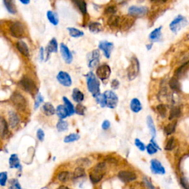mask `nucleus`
Returning <instances> with one entry per match:
<instances>
[{
	"mask_svg": "<svg viewBox=\"0 0 189 189\" xmlns=\"http://www.w3.org/2000/svg\"><path fill=\"white\" fill-rule=\"evenodd\" d=\"M86 84H87V88L92 95L95 96L96 94L100 93V82L94 76V74L92 72H90L86 74Z\"/></svg>",
	"mask_w": 189,
	"mask_h": 189,
	"instance_id": "1",
	"label": "nucleus"
},
{
	"mask_svg": "<svg viewBox=\"0 0 189 189\" xmlns=\"http://www.w3.org/2000/svg\"><path fill=\"white\" fill-rule=\"evenodd\" d=\"M11 101L15 107L19 111H24L27 108V101L22 93L14 92L11 96Z\"/></svg>",
	"mask_w": 189,
	"mask_h": 189,
	"instance_id": "2",
	"label": "nucleus"
},
{
	"mask_svg": "<svg viewBox=\"0 0 189 189\" xmlns=\"http://www.w3.org/2000/svg\"><path fill=\"white\" fill-rule=\"evenodd\" d=\"M106 163H99L95 165L93 170L90 173V180L93 183H98L102 180L105 174Z\"/></svg>",
	"mask_w": 189,
	"mask_h": 189,
	"instance_id": "3",
	"label": "nucleus"
},
{
	"mask_svg": "<svg viewBox=\"0 0 189 189\" xmlns=\"http://www.w3.org/2000/svg\"><path fill=\"white\" fill-rule=\"evenodd\" d=\"M19 85L22 90L30 94H34L37 92V87H36V84L28 76L22 77V79L19 81Z\"/></svg>",
	"mask_w": 189,
	"mask_h": 189,
	"instance_id": "4",
	"label": "nucleus"
},
{
	"mask_svg": "<svg viewBox=\"0 0 189 189\" xmlns=\"http://www.w3.org/2000/svg\"><path fill=\"white\" fill-rule=\"evenodd\" d=\"M140 71V63L138 58L132 56L130 59V64L127 69V76L129 81H133L138 76Z\"/></svg>",
	"mask_w": 189,
	"mask_h": 189,
	"instance_id": "5",
	"label": "nucleus"
},
{
	"mask_svg": "<svg viewBox=\"0 0 189 189\" xmlns=\"http://www.w3.org/2000/svg\"><path fill=\"white\" fill-rule=\"evenodd\" d=\"M188 24V20L182 15H178L176 18L173 19L169 24V28L174 33H177L181 29L185 28Z\"/></svg>",
	"mask_w": 189,
	"mask_h": 189,
	"instance_id": "6",
	"label": "nucleus"
},
{
	"mask_svg": "<svg viewBox=\"0 0 189 189\" xmlns=\"http://www.w3.org/2000/svg\"><path fill=\"white\" fill-rule=\"evenodd\" d=\"M10 34L16 38H21L25 33L24 24L20 22H14L10 25Z\"/></svg>",
	"mask_w": 189,
	"mask_h": 189,
	"instance_id": "7",
	"label": "nucleus"
},
{
	"mask_svg": "<svg viewBox=\"0 0 189 189\" xmlns=\"http://www.w3.org/2000/svg\"><path fill=\"white\" fill-rule=\"evenodd\" d=\"M103 94L106 98V107L115 109L118 103V97L117 94L111 90H107Z\"/></svg>",
	"mask_w": 189,
	"mask_h": 189,
	"instance_id": "8",
	"label": "nucleus"
},
{
	"mask_svg": "<svg viewBox=\"0 0 189 189\" xmlns=\"http://www.w3.org/2000/svg\"><path fill=\"white\" fill-rule=\"evenodd\" d=\"M148 10L147 7L145 6H131L128 10L129 16L132 17H143L148 13Z\"/></svg>",
	"mask_w": 189,
	"mask_h": 189,
	"instance_id": "9",
	"label": "nucleus"
},
{
	"mask_svg": "<svg viewBox=\"0 0 189 189\" xmlns=\"http://www.w3.org/2000/svg\"><path fill=\"white\" fill-rule=\"evenodd\" d=\"M100 53L98 50H94L91 53L87 55L88 59V66L90 68L93 69L98 67V64L100 62L99 60Z\"/></svg>",
	"mask_w": 189,
	"mask_h": 189,
	"instance_id": "10",
	"label": "nucleus"
},
{
	"mask_svg": "<svg viewBox=\"0 0 189 189\" xmlns=\"http://www.w3.org/2000/svg\"><path fill=\"white\" fill-rule=\"evenodd\" d=\"M96 75H97L98 78L101 79V81L107 80L111 75L110 67L107 64H103L98 67L97 70H96Z\"/></svg>",
	"mask_w": 189,
	"mask_h": 189,
	"instance_id": "11",
	"label": "nucleus"
},
{
	"mask_svg": "<svg viewBox=\"0 0 189 189\" xmlns=\"http://www.w3.org/2000/svg\"><path fill=\"white\" fill-rule=\"evenodd\" d=\"M113 47V43L107 41H101L100 42L99 44H98V48H99L101 51H102L107 59H109V58H110Z\"/></svg>",
	"mask_w": 189,
	"mask_h": 189,
	"instance_id": "12",
	"label": "nucleus"
},
{
	"mask_svg": "<svg viewBox=\"0 0 189 189\" xmlns=\"http://www.w3.org/2000/svg\"><path fill=\"white\" fill-rule=\"evenodd\" d=\"M117 177L123 182H129L135 180L137 175L130 171H121L117 174Z\"/></svg>",
	"mask_w": 189,
	"mask_h": 189,
	"instance_id": "13",
	"label": "nucleus"
},
{
	"mask_svg": "<svg viewBox=\"0 0 189 189\" xmlns=\"http://www.w3.org/2000/svg\"><path fill=\"white\" fill-rule=\"evenodd\" d=\"M57 80L61 85L64 86H70L72 84V78L68 73L66 72H64V71H61L59 73V74L57 75Z\"/></svg>",
	"mask_w": 189,
	"mask_h": 189,
	"instance_id": "14",
	"label": "nucleus"
},
{
	"mask_svg": "<svg viewBox=\"0 0 189 189\" xmlns=\"http://www.w3.org/2000/svg\"><path fill=\"white\" fill-rule=\"evenodd\" d=\"M60 51L64 61L67 64H68L72 63L73 59V55L71 53L70 51L69 50V48L67 47V46L65 45L64 44L61 43L60 44Z\"/></svg>",
	"mask_w": 189,
	"mask_h": 189,
	"instance_id": "15",
	"label": "nucleus"
},
{
	"mask_svg": "<svg viewBox=\"0 0 189 189\" xmlns=\"http://www.w3.org/2000/svg\"><path fill=\"white\" fill-rule=\"evenodd\" d=\"M134 19L132 16H123L120 18V24H119V28L122 30H127L132 24H134Z\"/></svg>",
	"mask_w": 189,
	"mask_h": 189,
	"instance_id": "16",
	"label": "nucleus"
},
{
	"mask_svg": "<svg viewBox=\"0 0 189 189\" xmlns=\"http://www.w3.org/2000/svg\"><path fill=\"white\" fill-rule=\"evenodd\" d=\"M151 169L152 172L157 174H164L165 173V169L162 165L160 162L156 159L152 160L151 161Z\"/></svg>",
	"mask_w": 189,
	"mask_h": 189,
	"instance_id": "17",
	"label": "nucleus"
},
{
	"mask_svg": "<svg viewBox=\"0 0 189 189\" xmlns=\"http://www.w3.org/2000/svg\"><path fill=\"white\" fill-rule=\"evenodd\" d=\"M16 46L17 50L22 55H24V57L30 56V51H29L28 46L24 41H22V40L18 41L16 42Z\"/></svg>",
	"mask_w": 189,
	"mask_h": 189,
	"instance_id": "18",
	"label": "nucleus"
},
{
	"mask_svg": "<svg viewBox=\"0 0 189 189\" xmlns=\"http://www.w3.org/2000/svg\"><path fill=\"white\" fill-rule=\"evenodd\" d=\"M58 52V42L55 38H52L48 43L47 47H46V53H47V59H49L50 55L52 53H57Z\"/></svg>",
	"mask_w": 189,
	"mask_h": 189,
	"instance_id": "19",
	"label": "nucleus"
},
{
	"mask_svg": "<svg viewBox=\"0 0 189 189\" xmlns=\"http://www.w3.org/2000/svg\"><path fill=\"white\" fill-rule=\"evenodd\" d=\"M8 121L11 128H16L19 123V117L17 113L14 111H10L8 112Z\"/></svg>",
	"mask_w": 189,
	"mask_h": 189,
	"instance_id": "20",
	"label": "nucleus"
},
{
	"mask_svg": "<svg viewBox=\"0 0 189 189\" xmlns=\"http://www.w3.org/2000/svg\"><path fill=\"white\" fill-rule=\"evenodd\" d=\"M9 134L8 124L3 117L0 116V135L2 138H6Z\"/></svg>",
	"mask_w": 189,
	"mask_h": 189,
	"instance_id": "21",
	"label": "nucleus"
},
{
	"mask_svg": "<svg viewBox=\"0 0 189 189\" xmlns=\"http://www.w3.org/2000/svg\"><path fill=\"white\" fill-rule=\"evenodd\" d=\"M161 30L162 27L156 28L153 31L151 32L149 34V39L151 40L152 42H157L160 40L161 38Z\"/></svg>",
	"mask_w": 189,
	"mask_h": 189,
	"instance_id": "22",
	"label": "nucleus"
},
{
	"mask_svg": "<svg viewBox=\"0 0 189 189\" xmlns=\"http://www.w3.org/2000/svg\"><path fill=\"white\" fill-rule=\"evenodd\" d=\"M73 99L74 100V101H76V103H80L81 102H82L84 99V94L83 92L79 90L78 89L75 88L73 90V94H72Z\"/></svg>",
	"mask_w": 189,
	"mask_h": 189,
	"instance_id": "23",
	"label": "nucleus"
},
{
	"mask_svg": "<svg viewBox=\"0 0 189 189\" xmlns=\"http://www.w3.org/2000/svg\"><path fill=\"white\" fill-rule=\"evenodd\" d=\"M130 108L131 110H132L133 112L138 113L142 110L141 103H140V101H139L138 98H133L132 101H131Z\"/></svg>",
	"mask_w": 189,
	"mask_h": 189,
	"instance_id": "24",
	"label": "nucleus"
},
{
	"mask_svg": "<svg viewBox=\"0 0 189 189\" xmlns=\"http://www.w3.org/2000/svg\"><path fill=\"white\" fill-rule=\"evenodd\" d=\"M9 164H10V167L11 169H21V164L20 162H19V159L18 157V156L15 154H13L11 156L9 159Z\"/></svg>",
	"mask_w": 189,
	"mask_h": 189,
	"instance_id": "25",
	"label": "nucleus"
},
{
	"mask_svg": "<svg viewBox=\"0 0 189 189\" xmlns=\"http://www.w3.org/2000/svg\"><path fill=\"white\" fill-rule=\"evenodd\" d=\"M120 16H116V15H112L108 19V24L111 28H119V24H120Z\"/></svg>",
	"mask_w": 189,
	"mask_h": 189,
	"instance_id": "26",
	"label": "nucleus"
},
{
	"mask_svg": "<svg viewBox=\"0 0 189 189\" xmlns=\"http://www.w3.org/2000/svg\"><path fill=\"white\" fill-rule=\"evenodd\" d=\"M42 110H43L44 113L47 116H51L55 114V109L54 108L53 105L49 102L47 103H45L42 107Z\"/></svg>",
	"mask_w": 189,
	"mask_h": 189,
	"instance_id": "27",
	"label": "nucleus"
},
{
	"mask_svg": "<svg viewBox=\"0 0 189 189\" xmlns=\"http://www.w3.org/2000/svg\"><path fill=\"white\" fill-rule=\"evenodd\" d=\"M55 112H56L57 115L61 120L66 118L67 116H69L68 112H67L66 107L64 105L58 106L56 109H55Z\"/></svg>",
	"mask_w": 189,
	"mask_h": 189,
	"instance_id": "28",
	"label": "nucleus"
},
{
	"mask_svg": "<svg viewBox=\"0 0 189 189\" xmlns=\"http://www.w3.org/2000/svg\"><path fill=\"white\" fill-rule=\"evenodd\" d=\"M3 4L5 8L7 9V12L11 13V14H15L16 13V6L13 3V0H3Z\"/></svg>",
	"mask_w": 189,
	"mask_h": 189,
	"instance_id": "29",
	"label": "nucleus"
},
{
	"mask_svg": "<svg viewBox=\"0 0 189 189\" xmlns=\"http://www.w3.org/2000/svg\"><path fill=\"white\" fill-rule=\"evenodd\" d=\"M47 17L49 20V22L53 24V25H57L59 22V17H58V15L55 12H53L51 11H48L47 13Z\"/></svg>",
	"mask_w": 189,
	"mask_h": 189,
	"instance_id": "30",
	"label": "nucleus"
},
{
	"mask_svg": "<svg viewBox=\"0 0 189 189\" xmlns=\"http://www.w3.org/2000/svg\"><path fill=\"white\" fill-rule=\"evenodd\" d=\"M188 62H186V64L181 66L180 68H178V69H177L176 72H175V76H176L177 78H182L184 75H186V73L188 71Z\"/></svg>",
	"mask_w": 189,
	"mask_h": 189,
	"instance_id": "31",
	"label": "nucleus"
},
{
	"mask_svg": "<svg viewBox=\"0 0 189 189\" xmlns=\"http://www.w3.org/2000/svg\"><path fill=\"white\" fill-rule=\"evenodd\" d=\"M63 101L64 103V107H66L67 110L69 113V115H73L75 113V108L73 107L72 103L69 101V100L67 97H63Z\"/></svg>",
	"mask_w": 189,
	"mask_h": 189,
	"instance_id": "32",
	"label": "nucleus"
},
{
	"mask_svg": "<svg viewBox=\"0 0 189 189\" xmlns=\"http://www.w3.org/2000/svg\"><path fill=\"white\" fill-rule=\"evenodd\" d=\"M89 29H90V31L92 33H98L103 30V28L100 23L92 22L89 25Z\"/></svg>",
	"mask_w": 189,
	"mask_h": 189,
	"instance_id": "33",
	"label": "nucleus"
},
{
	"mask_svg": "<svg viewBox=\"0 0 189 189\" xmlns=\"http://www.w3.org/2000/svg\"><path fill=\"white\" fill-rule=\"evenodd\" d=\"M69 31V36H72L73 38H78V37H81L84 35V32L81 31L80 30L78 29L74 28H67Z\"/></svg>",
	"mask_w": 189,
	"mask_h": 189,
	"instance_id": "34",
	"label": "nucleus"
},
{
	"mask_svg": "<svg viewBox=\"0 0 189 189\" xmlns=\"http://www.w3.org/2000/svg\"><path fill=\"white\" fill-rule=\"evenodd\" d=\"M147 126L149 129L150 132H151V134L152 135V138H155L156 136V129L155 126V123H154L153 119L151 116H148L147 117Z\"/></svg>",
	"mask_w": 189,
	"mask_h": 189,
	"instance_id": "35",
	"label": "nucleus"
},
{
	"mask_svg": "<svg viewBox=\"0 0 189 189\" xmlns=\"http://www.w3.org/2000/svg\"><path fill=\"white\" fill-rule=\"evenodd\" d=\"M169 86L173 90H175V91H180V84L179 82L178 78H177L176 77L171 78L170 81H169Z\"/></svg>",
	"mask_w": 189,
	"mask_h": 189,
	"instance_id": "36",
	"label": "nucleus"
},
{
	"mask_svg": "<svg viewBox=\"0 0 189 189\" xmlns=\"http://www.w3.org/2000/svg\"><path fill=\"white\" fill-rule=\"evenodd\" d=\"M181 111L179 107H173L171 109L170 114H169V120H173V119L177 118L180 116Z\"/></svg>",
	"mask_w": 189,
	"mask_h": 189,
	"instance_id": "37",
	"label": "nucleus"
},
{
	"mask_svg": "<svg viewBox=\"0 0 189 189\" xmlns=\"http://www.w3.org/2000/svg\"><path fill=\"white\" fill-rule=\"evenodd\" d=\"M83 13H86V4L84 0H72Z\"/></svg>",
	"mask_w": 189,
	"mask_h": 189,
	"instance_id": "38",
	"label": "nucleus"
},
{
	"mask_svg": "<svg viewBox=\"0 0 189 189\" xmlns=\"http://www.w3.org/2000/svg\"><path fill=\"white\" fill-rule=\"evenodd\" d=\"M76 163L79 165V167L81 168H86L90 166L92 164V162L90 161V159L88 158H80V159L77 160Z\"/></svg>",
	"mask_w": 189,
	"mask_h": 189,
	"instance_id": "39",
	"label": "nucleus"
},
{
	"mask_svg": "<svg viewBox=\"0 0 189 189\" xmlns=\"http://www.w3.org/2000/svg\"><path fill=\"white\" fill-rule=\"evenodd\" d=\"M58 179L61 182H67L70 179V174L69 171H61L58 174Z\"/></svg>",
	"mask_w": 189,
	"mask_h": 189,
	"instance_id": "40",
	"label": "nucleus"
},
{
	"mask_svg": "<svg viewBox=\"0 0 189 189\" xmlns=\"http://www.w3.org/2000/svg\"><path fill=\"white\" fill-rule=\"evenodd\" d=\"M68 123L63 120L59 121L56 125V128L59 132H64V131H67V129H68Z\"/></svg>",
	"mask_w": 189,
	"mask_h": 189,
	"instance_id": "41",
	"label": "nucleus"
},
{
	"mask_svg": "<svg viewBox=\"0 0 189 189\" xmlns=\"http://www.w3.org/2000/svg\"><path fill=\"white\" fill-rule=\"evenodd\" d=\"M86 176V172L84 171V168L81 167H78L75 169L74 173H73V177L74 178H81V177H85Z\"/></svg>",
	"mask_w": 189,
	"mask_h": 189,
	"instance_id": "42",
	"label": "nucleus"
},
{
	"mask_svg": "<svg viewBox=\"0 0 189 189\" xmlns=\"http://www.w3.org/2000/svg\"><path fill=\"white\" fill-rule=\"evenodd\" d=\"M94 97L95 98V100L96 101H97V103L99 104L101 107H106V98L104 94L98 93L96 94L95 96H94Z\"/></svg>",
	"mask_w": 189,
	"mask_h": 189,
	"instance_id": "43",
	"label": "nucleus"
},
{
	"mask_svg": "<svg viewBox=\"0 0 189 189\" xmlns=\"http://www.w3.org/2000/svg\"><path fill=\"white\" fill-rule=\"evenodd\" d=\"M79 138H80L79 134L73 133V134H69V135L65 137L64 139V141L65 143H72V142L76 141V140H78Z\"/></svg>",
	"mask_w": 189,
	"mask_h": 189,
	"instance_id": "44",
	"label": "nucleus"
},
{
	"mask_svg": "<svg viewBox=\"0 0 189 189\" xmlns=\"http://www.w3.org/2000/svg\"><path fill=\"white\" fill-rule=\"evenodd\" d=\"M175 129H176V122L169 123L165 127V132L167 135H171L175 132Z\"/></svg>",
	"mask_w": 189,
	"mask_h": 189,
	"instance_id": "45",
	"label": "nucleus"
},
{
	"mask_svg": "<svg viewBox=\"0 0 189 189\" xmlns=\"http://www.w3.org/2000/svg\"><path fill=\"white\" fill-rule=\"evenodd\" d=\"M157 112L159 113V115H160V117H165L167 115V108L165 107V105L164 104H159V105L157 107Z\"/></svg>",
	"mask_w": 189,
	"mask_h": 189,
	"instance_id": "46",
	"label": "nucleus"
},
{
	"mask_svg": "<svg viewBox=\"0 0 189 189\" xmlns=\"http://www.w3.org/2000/svg\"><path fill=\"white\" fill-rule=\"evenodd\" d=\"M175 145H176V140H175V138L174 137H171V138L168 140L166 146H165V149L167 150V151H171V150L174 149V148L175 147Z\"/></svg>",
	"mask_w": 189,
	"mask_h": 189,
	"instance_id": "47",
	"label": "nucleus"
},
{
	"mask_svg": "<svg viewBox=\"0 0 189 189\" xmlns=\"http://www.w3.org/2000/svg\"><path fill=\"white\" fill-rule=\"evenodd\" d=\"M43 101H44V98H43V96L42 95V94L37 93V94H36V101H35V105H34L35 109H37Z\"/></svg>",
	"mask_w": 189,
	"mask_h": 189,
	"instance_id": "48",
	"label": "nucleus"
},
{
	"mask_svg": "<svg viewBox=\"0 0 189 189\" xmlns=\"http://www.w3.org/2000/svg\"><path fill=\"white\" fill-rule=\"evenodd\" d=\"M86 108L84 105L81 103H78L77 104L76 109H75V112H76L79 115H84L85 113Z\"/></svg>",
	"mask_w": 189,
	"mask_h": 189,
	"instance_id": "49",
	"label": "nucleus"
},
{
	"mask_svg": "<svg viewBox=\"0 0 189 189\" xmlns=\"http://www.w3.org/2000/svg\"><path fill=\"white\" fill-rule=\"evenodd\" d=\"M7 180V172H1L0 173V186H5L6 185Z\"/></svg>",
	"mask_w": 189,
	"mask_h": 189,
	"instance_id": "50",
	"label": "nucleus"
},
{
	"mask_svg": "<svg viewBox=\"0 0 189 189\" xmlns=\"http://www.w3.org/2000/svg\"><path fill=\"white\" fill-rule=\"evenodd\" d=\"M146 149L147 150V152L149 154V155H154V154L157 153L158 151L157 148L152 143L148 144V145L146 147Z\"/></svg>",
	"mask_w": 189,
	"mask_h": 189,
	"instance_id": "51",
	"label": "nucleus"
},
{
	"mask_svg": "<svg viewBox=\"0 0 189 189\" xmlns=\"http://www.w3.org/2000/svg\"><path fill=\"white\" fill-rule=\"evenodd\" d=\"M134 144H135V146L139 148V150H140V151L142 152L145 151V145H144L143 143H142L139 139H135V140H134Z\"/></svg>",
	"mask_w": 189,
	"mask_h": 189,
	"instance_id": "52",
	"label": "nucleus"
},
{
	"mask_svg": "<svg viewBox=\"0 0 189 189\" xmlns=\"http://www.w3.org/2000/svg\"><path fill=\"white\" fill-rule=\"evenodd\" d=\"M9 189H22V187H21L18 180H11V187H10Z\"/></svg>",
	"mask_w": 189,
	"mask_h": 189,
	"instance_id": "53",
	"label": "nucleus"
},
{
	"mask_svg": "<svg viewBox=\"0 0 189 189\" xmlns=\"http://www.w3.org/2000/svg\"><path fill=\"white\" fill-rule=\"evenodd\" d=\"M36 135H37V138L38 139L39 141H41V142L43 141L44 139V132L42 129H38L37 133H36Z\"/></svg>",
	"mask_w": 189,
	"mask_h": 189,
	"instance_id": "54",
	"label": "nucleus"
},
{
	"mask_svg": "<svg viewBox=\"0 0 189 189\" xmlns=\"http://www.w3.org/2000/svg\"><path fill=\"white\" fill-rule=\"evenodd\" d=\"M119 86H120V82L118 81V80L117 79H113L111 82V87L113 90H117V89L119 88Z\"/></svg>",
	"mask_w": 189,
	"mask_h": 189,
	"instance_id": "55",
	"label": "nucleus"
},
{
	"mask_svg": "<svg viewBox=\"0 0 189 189\" xmlns=\"http://www.w3.org/2000/svg\"><path fill=\"white\" fill-rule=\"evenodd\" d=\"M144 183H145V185L146 186V187H147L148 189H155V187H154L153 185H152V183L151 182V181H150L147 178H144Z\"/></svg>",
	"mask_w": 189,
	"mask_h": 189,
	"instance_id": "56",
	"label": "nucleus"
},
{
	"mask_svg": "<svg viewBox=\"0 0 189 189\" xmlns=\"http://www.w3.org/2000/svg\"><path fill=\"white\" fill-rule=\"evenodd\" d=\"M105 12L106 13H107V14H110L112 16V15H114V13L116 12V7L114 6L109 7L108 8H107V10H106Z\"/></svg>",
	"mask_w": 189,
	"mask_h": 189,
	"instance_id": "57",
	"label": "nucleus"
},
{
	"mask_svg": "<svg viewBox=\"0 0 189 189\" xmlns=\"http://www.w3.org/2000/svg\"><path fill=\"white\" fill-rule=\"evenodd\" d=\"M110 125L111 123L109 121L105 120L103 122V123H102V129H104V130H107V129L110 127Z\"/></svg>",
	"mask_w": 189,
	"mask_h": 189,
	"instance_id": "58",
	"label": "nucleus"
},
{
	"mask_svg": "<svg viewBox=\"0 0 189 189\" xmlns=\"http://www.w3.org/2000/svg\"><path fill=\"white\" fill-rule=\"evenodd\" d=\"M181 183H182V185L185 188L188 189V180H187V179L184 178V177L181 179Z\"/></svg>",
	"mask_w": 189,
	"mask_h": 189,
	"instance_id": "59",
	"label": "nucleus"
},
{
	"mask_svg": "<svg viewBox=\"0 0 189 189\" xmlns=\"http://www.w3.org/2000/svg\"><path fill=\"white\" fill-rule=\"evenodd\" d=\"M44 48L41 47L40 48V52H39V56H40V61H43L44 60Z\"/></svg>",
	"mask_w": 189,
	"mask_h": 189,
	"instance_id": "60",
	"label": "nucleus"
},
{
	"mask_svg": "<svg viewBox=\"0 0 189 189\" xmlns=\"http://www.w3.org/2000/svg\"><path fill=\"white\" fill-rule=\"evenodd\" d=\"M19 2H21L23 5H28L30 2V0H19Z\"/></svg>",
	"mask_w": 189,
	"mask_h": 189,
	"instance_id": "61",
	"label": "nucleus"
},
{
	"mask_svg": "<svg viewBox=\"0 0 189 189\" xmlns=\"http://www.w3.org/2000/svg\"><path fill=\"white\" fill-rule=\"evenodd\" d=\"M152 2H165L167 0H152Z\"/></svg>",
	"mask_w": 189,
	"mask_h": 189,
	"instance_id": "62",
	"label": "nucleus"
},
{
	"mask_svg": "<svg viewBox=\"0 0 189 189\" xmlns=\"http://www.w3.org/2000/svg\"><path fill=\"white\" fill-rule=\"evenodd\" d=\"M152 44H149L146 45V49H147L148 51H150V50L152 49Z\"/></svg>",
	"mask_w": 189,
	"mask_h": 189,
	"instance_id": "63",
	"label": "nucleus"
},
{
	"mask_svg": "<svg viewBox=\"0 0 189 189\" xmlns=\"http://www.w3.org/2000/svg\"><path fill=\"white\" fill-rule=\"evenodd\" d=\"M57 189H70V188H69L68 187H67V186H60L59 188H57Z\"/></svg>",
	"mask_w": 189,
	"mask_h": 189,
	"instance_id": "64",
	"label": "nucleus"
}]
</instances>
